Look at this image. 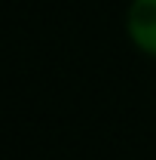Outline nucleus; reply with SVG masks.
<instances>
[{
    "instance_id": "nucleus-1",
    "label": "nucleus",
    "mask_w": 156,
    "mask_h": 160,
    "mask_svg": "<svg viewBox=\"0 0 156 160\" xmlns=\"http://www.w3.org/2000/svg\"><path fill=\"white\" fill-rule=\"evenodd\" d=\"M126 34L138 52L156 59V0H132L129 3Z\"/></svg>"
}]
</instances>
